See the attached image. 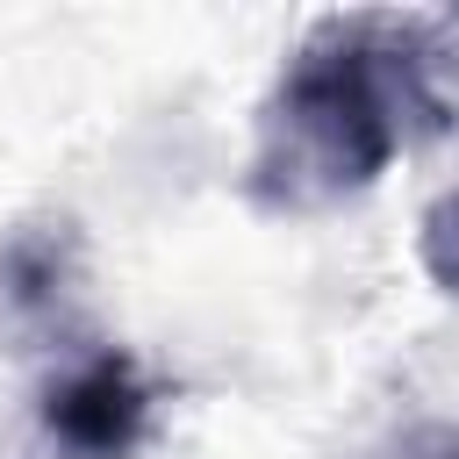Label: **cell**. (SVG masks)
Wrapping results in <instances>:
<instances>
[{
    "label": "cell",
    "instance_id": "cell-1",
    "mask_svg": "<svg viewBox=\"0 0 459 459\" xmlns=\"http://www.w3.org/2000/svg\"><path fill=\"white\" fill-rule=\"evenodd\" d=\"M402 143L416 136L380 50V14H330L301 36L258 108L244 194L273 215H316L366 194Z\"/></svg>",
    "mask_w": 459,
    "mask_h": 459
},
{
    "label": "cell",
    "instance_id": "cell-2",
    "mask_svg": "<svg viewBox=\"0 0 459 459\" xmlns=\"http://www.w3.org/2000/svg\"><path fill=\"white\" fill-rule=\"evenodd\" d=\"M151 409H158V394H151L143 366L115 344H93L43 380L36 437L57 459H129L151 430Z\"/></svg>",
    "mask_w": 459,
    "mask_h": 459
},
{
    "label": "cell",
    "instance_id": "cell-3",
    "mask_svg": "<svg viewBox=\"0 0 459 459\" xmlns=\"http://www.w3.org/2000/svg\"><path fill=\"white\" fill-rule=\"evenodd\" d=\"M79 301V237L72 222H36L0 244V323L7 330H65Z\"/></svg>",
    "mask_w": 459,
    "mask_h": 459
},
{
    "label": "cell",
    "instance_id": "cell-4",
    "mask_svg": "<svg viewBox=\"0 0 459 459\" xmlns=\"http://www.w3.org/2000/svg\"><path fill=\"white\" fill-rule=\"evenodd\" d=\"M416 258H423L430 287L459 294V186H445V194L423 208V222H416Z\"/></svg>",
    "mask_w": 459,
    "mask_h": 459
}]
</instances>
